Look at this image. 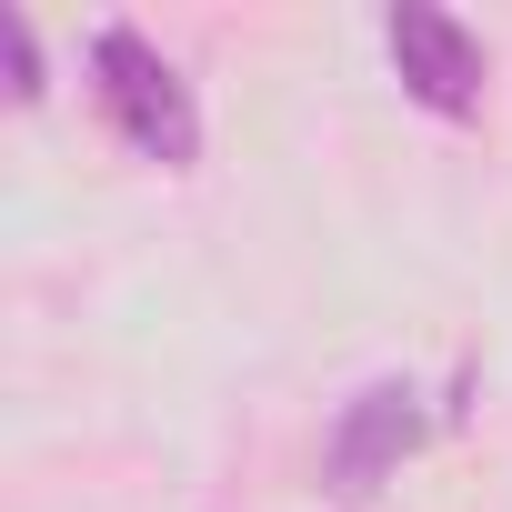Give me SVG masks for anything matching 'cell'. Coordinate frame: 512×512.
<instances>
[{
  "instance_id": "cell-1",
  "label": "cell",
  "mask_w": 512,
  "mask_h": 512,
  "mask_svg": "<svg viewBox=\"0 0 512 512\" xmlns=\"http://www.w3.org/2000/svg\"><path fill=\"white\" fill-rule=\"evenodd\" d=\"M91 91H101L111 131H121L141 161H161V171H191V161H201L191 81H181V71H171L131 21H101V31H91Z\"/></svg>"
},
{
  "instance_id": "cell-2",
  "label": "cell",
  "mask_w": 512,
  "mask_h": 512,
  "mask_svg": "<svg viewBox=\"0 0 512 512\" xmlns=\"http://www.w3.org/2000/svg\"><path fill=\"white\" fill-rule=\"evenodd\" d=\"M382 41H392V71H402V91H412L422 111H442V121H472V111H482V41H472L452 11L402 0V11L382 21Z\"/></svg>"
},
{
  "instance_id": "cell-3",
  "label": "cell",
  "mask_w": 512,
  "mask_h": 512,
  "mask_svg": "<svg viewBox=\"0 0 512 512\" xmlns=\"http://www.w3.org/2000/svg\"><path fill=\"white\" fill-rule=\"evenodd\" d=\"M412 442H422V402H412V382H372V392L342 402L332 452H322V482H332L342 502H372V492L402 472Z\"/></svg>"
},
{
  "instance_id": "cell-4",
  "label": "cell",
  "mask_w": 512,
  "mask_h": 512,
  "mask_svg": "<svg viewBox=\"0 0 512 512\" xmlns=\"http://www.w3.org/2000/svg\"><path fill=\"white\" fill-rule=\"evenodd\" d=\"M0 51H11V101H41V41L21 11H0Z\"/></svg>"
}]
</instances>
